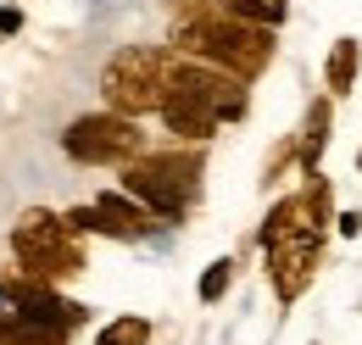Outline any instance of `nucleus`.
Instances as JSON below:
<instances>
[{"mask_svg":"<svg viewBox=\"0 0 362 345\" xmlns=\"http://www.w3.org/2000/svg\"><path fill=\"white\" fill-rule=\"evenodd\" d=\"M168 11H173L168 50H179L189 62H206V67H223L240 84H257L279 56V28L245 23L212 0H168Z\"/></svg>","mask_w":362,"mask_h":345,"instance_id":"nucleus-1","label":"nucleus"},{"mask_svg":"<svg viewBox=\"0 0 362 345\" xmlns=\"http://www.w3.org/2000/svg\"><path fill=\"white\" fill-rule=\"evenodd\" d=\"M201 178H206V145H168L117 168V189L134 195L145 212H156L168 228V223H184L189 206L201 201Z\"/></svg>","mask_w":362,"mask_h":345,"instance_id":"nucleus-2","label":"nucleus"},{"mask_svg":"<svg viewBox=\"0 0 362 345\" xmlns=\"http://www.w3.org/2000/svg\"><path fill=\"white\" fill-rule=\"evenodd\" d=\"M11 257L28 279H45V284H67L78 279L90 257H84V234L67 228V217L50 212V206H28L11 223Z\"/></svg>","mask_w":362,"mask_h":345,"instance_id":"nucleus-3","label":"nucleus"},{"mask_svg":"<svg viewBox=\"0 0 362 345\" xmlns=\"http://www.w3.org/2000/svg\"><path fill=\"white\" fill-rule=\"evenodd\" d=\"M168 67H173L168 45H117L106 56V67H100V100H106V112L156 117V106L168 95Z\"/></svg>","mask_w":362,"mask_h":345,"instance_id":"nucleus-4","label":"nucleus"},{"mask_svg":"<svg viewBox=\"0 0 362 345\" xmlns=\"http://www.w3.org/2000/svg\"><path fill=\"white\" fill-rule=\"evenodd\" d=\"M62 151L78 168H129L151 145H145L139 117H123V112H106L100 106V112H84V117H73L62 129Z\"/></svg>","mask_w":362,"mask_h":345,"instance_id":"nucleus-5","label":"nucleus"},{"mask_svg":"<svg viewBox=\"0 0 362 345\" xmlns=\"http://www.w3.org/2000/svg\"><path fill=\"white\" fill-rule=\"evenodd\" d=\"M323 240H329V228L307 217V223L284 228L279 240L262 245V257H268V284H273V296H279V306H296L307 290H313L317 267H323Z\"/></svg>","mask_w":362,"mask_h":345,"instance_id":"nucleus-6","label":"nucleus"},{"mask_svg":"<svg viewBox=\"0 0 362 345\" xmlns=\"http://www.w3.org/2000/svg\"><path fill=\"white\" fill-rule=\"evenodd\" d=\"M168 89H179L189 100H201L218 123H240L251 112V84H240L223 67H206V62H189L173 50V67H168Z\"/></svg>","mask_w":362,"mask_h":345,"instance_id":"nucleus-7","label":"nucleus"},{"mask_svg":"<svg viewBox=\"0 0 362 345\" xmlns=\"http://www.w3.org/2000/svg\"><path fill=\"white\" fill-rule=\"evenodd\" d=\"M67 228L73 234H106V240H145V234H156L162 228V217L145 212L134 195H123V189H100L95 201L84 206H67Z\"/></svg>","mask_w":362,"mask_h":345,"instance_id":"nucleus-8","label":"nucleus"},{"mask_svg":"<svg viewBox=\"0 0 362 345\" xmlns=\"http://www.w3.org/2000/svg\"><path fill=\"white\" fill-rule=\"evenodd\" d=\"M362 78V40L357 34H340V40L329 45V56H323V95L329 100H346Z\"/></svg>","mask_w":362,"mask_h":345,"instance_id":"nucleus-9","label":"nucleus"},{"mask_svg":"<svg viewBox=\"0 0 362 345\" xmlns=\"http://www.w3.org/2000/svg\"><path fill=\"white\" fill-rule=\"evenodd\" d=\"M329 134H334V100L317 95L307 106V117H301V129H296V139H301V172H317L323 151H329Z\"/></svg>","mask_w":362,"mask_h":345,"instance_id":"nucleus-10","label":"nucleus"},{"mask_svg":"<svg viewBox=\"0 0 362 345\" xmlns=\"http://www.w3.org/2000/svg\"><path fill=\"white\" fill-rule=\"evenodd\" d=\"M151 317H139V312H123V317H112V323H100L95 329V345H151Z\"/></svg>","mask_w":362,"mask_h":345,"instance_id":"nucleus-11","label":"nucleus"},{"mask_svg":"<svg viewBox=\"0 0 362 345\" xmlns=\"http://www.w3.org/2000/svg\"><path fill=\"white\" fill-rule=\"evenodd\" d=\"M290 168L301 172V139H296V134H284V139L268 151V162H262V184H268V189H279V184L290 178Z\"/></svg>","mask_w":362,"mask_h":345,"instance_id":"nucleus-12","label":"nucleus"},{"mask_svg":"<svg viewBox=\"0 0 362 345\" xmlns=\"http://www.w3.org/2000/svg\"><path fill=\"white\" fill-rule=\"evenodd\" d=\"M212 6H223V11L245 17V23H262V28H279L290 17V0H212Z\"/></svg>","mask_w":362,"mask_h":345,"instance_id":"nucleus-13","label":"nucleus"},{"mask_svg":"<svg viewBox=\"0 0 362 345\" xmlns=\"http://www.w3.org/2000/svg\"><path fill=\"white\" fill-rule=\"evenodd\" d=\"M234 273H240V262H234V257H218L212 267H206V273H201V284H195V296H201L206 306H218V301L228 296V284H234Z\"/></svg>","mask_w":362,"mask_h":345,"instance_id":"nucleus-14","label":"nucleus"},{"mask_svg":"<svg viewBox=\"0 0 362 345\" xmlns=\"http://www.w3.org/2000/svg\"><path fill=\"white\" fill-rule=\"evenodd\" d=\"M11 34H23V6H6L0 0V40H11Z\"/></svg>","mask_w":362,"mask_h":345,"instance_id":"nucleus-15","label":"nucleus"},{"mask_svg":"<svg viewBox=\"0 0 362 345\" xmlns=\"http://www.w3.org/2000/svg\"><path fill=\"white\" fill-rule=\"evenodd\" d=\"M334 228H340V240H357L362 234V212L351 206V212H334Z\"/></svg>","mask_w":362,"mask_h":345,"instance_id":"nucleus-16","label":"nucleus"},{"mask_svg":"<svg viewBox=\"0 0 362 345\" xmlns=\"http://www.w3.org/2000/svg\"><path fill=\"white\" fill-rule=\"evenodd\" d=\"M357 172H362V145H357Z\"/></svg>","mask_w":362,"mask_h":345,"instance_id":"nucleus-17","label":"nucleus"},{"mask_svg":"<svg viewBox=\"0 0 362 345\" xmlns=\"http://www.w3.org/2000/svg\"><path fill=\"white\" fill-rule=\"evenodd\" d=\"M313 345H317V340H313Z\"/></svg>","mask_w":362,"mask_h":345,"instance_id":"nucleus-18","label":"nucleus"}]
</instances>
